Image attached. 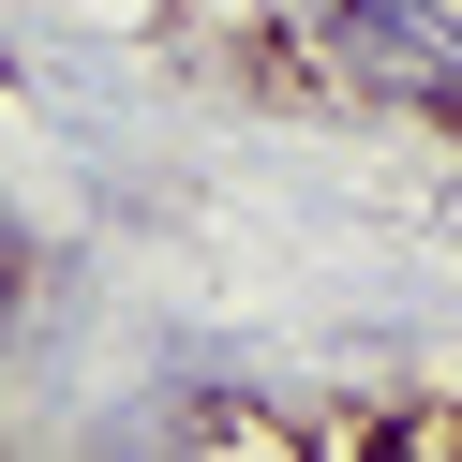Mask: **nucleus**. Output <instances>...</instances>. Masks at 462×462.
Wrapping results in <instances>:
<instances>
[]
</instances>
